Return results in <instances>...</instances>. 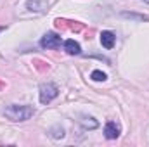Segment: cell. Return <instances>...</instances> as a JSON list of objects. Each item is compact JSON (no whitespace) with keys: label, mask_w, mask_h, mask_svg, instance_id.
Masks as SVG:
<instances>
[{"label":"cell","mask_w":149,"mask_h":147,"mask_svg":"<svg viewBox=\"0 0 149 147\" xmlns=\"http://www.w3.org/2000/svg\"><path fill=\"white\" fill-rule=\"evenodd\" d=\"M5 118L10 119V121H26L30 119L33 114H35V107L33 106H28V104H10L5 107Z\"/></svg>","instance_id":"obj_1"},{"label":"cell","mask_w":149,"mask_h":147,"mask_svg":"<svg viewBox=\"0 0 149 147\" xmlns=\"http://www.w3.org/2000/svg\"><path fill=\"white\" fill-rule=\"evenodd\" d=\"M57 95H59V90H57V87H56L54 83H43V85H40L38 97H40V102H42V104L52 102Z\"/></svg>","instance_id":"obj_2"},{"label":"cell","mask_w":149,"mask_h":147,"mask_svg":"<svg viewBox=\"0 0 149 147\" xmlns=\"http://www.w3.org/2000/svg\"><path fill=\"white\" fill-rule=\"evenodd\" d=\"M40 47L42 49H59L61 47V37L54 31L45 33L40 40Z\"/></svg>","instance_id":"obj_3"},{"label":"cell","mask_w":149,"mask_h":147,"mask_svg":"<svg viewBox=\"0 0 149 147\" xmlns=\"http://www.w3.org/2000/svg\"><path fill=\"white\" fill-rule=\"evenodd\" d=\"M49 7H50L49 0H28L26 2V9L30 12H37V14H42V12L49 10Z\"/></svg>","instance_id":"obj_4"},{"label":"cell","mask_w":149,"mask_h":147,"mask_svg":"<svg viewBox=\"0 0 149 147\" xmlns=\"http://www.w3.org/2000/svg\"><path fill=\"white\" fill-rule=\"evenodd\" d=\"M120 133H121V126H120V125H116L114 121H108V123H106V126H104V137H106L108 140L118 139Z\"/></svg>","instance_id":"obj_5"},{"label":"cell","mask_w":149,"mask_h":147,"mask_svg":"<svg viewBox=\"0 0 149 147\" xmlns=\"http://www.w3.org/2000/svg\"><path fill=\"white\" fill-rule=\"evenodd\" d=\"M116 43V35L113 31H102L101 33V45L104 49H113Z\"/></svg>","instance_id":"obj_6"},{"label":"cell","mask_w":149,"mask_h":147,"mask_svg":"<svg viewBox=\"0 0 149 147\" xmlns=\"http://www.w3.org/2000/svg\"><path fill=\"white\" fill-rule=\"evenodd\" d=\"M64 50H66V54H70V55H80V54H81L80 43L74 42V40H71V38L64 42Z\"/></svg>","instance_id":"obj_7"},{"label":"cell","mask_w":149,"mask_h":147,"mask_svg":"<svg viewBox=\"0 0 149 147\" xmlns=\"http://www.w3.org/2000/svg\"><path fill=\"white\" fill-rule=\"evenodd\" d=\"M80 125H81L85 130H94V128H97V126H99L97 119H95V118H92V116H81Z\"/></svg>","instance_id":"obj_8"},{"label":"cell","mask_w":149,"mask_h":147,"mask_svg":"<svg viewBox=\"0 0 149 147\" xmlns=\"http://www.w3.org/2000/svg\"><path fill=\"white\" fill-rule=\"evenodd\" d=\"M49 135L54 139V140H59V139H64V130L61 128V126H52L50 130H49Z\"/></svg>","instance_id":"obj_9"},{"label":"cell","mask_w":149,"mask_h":147,"mask_svg":"<svg viewBox=\"0 0 149 147\" xmlns=\"http://www.w3.org/2000/svg\"><path fill=\"white\" fill-rule=\"evenodd\" d=\"M123 17H128V19H135V21H148V16H142V14H134V12H121Z\"/></svg>","instance_id":"obj_10"},{"label":"cell","mask_w":149,"mask_h":147,"mask_svg":"<svg viewBox=\"0 0 149 147\" xmlns=\"http://www.w3.org/2000/svg\"><path fill=\"white\" fill-rule=\"evenodd\" d=\"M90 78L94 80V81H106V73H102L101 69H94L92 71V74H90Z\"/></svg>","instance_id":"obj_11"},{"label":"cell","mask_w":149,"mask_h":147,"mask_svg":"<svg viewBox=\"0 0 149 147\" xmlns=\"http://www.w3.org/2000/svg\"><path fill=\"white\" fill-rule=\"evenodd\" d=\"M142 2H146V3H149V0H142Z\"/></svg>","instance_id":"obj_12"}]
</instances>
